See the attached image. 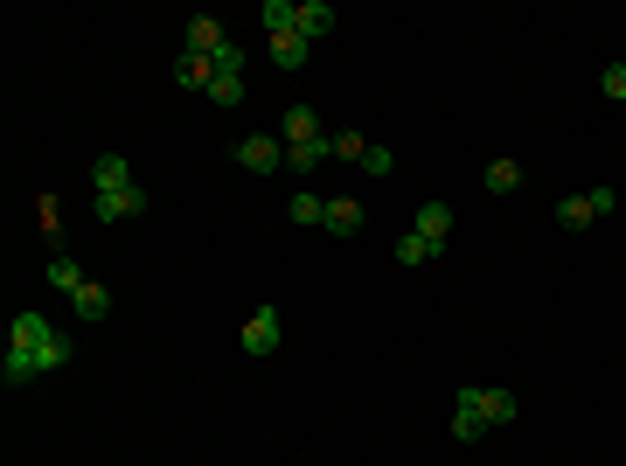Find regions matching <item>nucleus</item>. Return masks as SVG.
Instances as JSON below:
<instances>
[{
  "instance_id": "1",
  "label": "nucleus",
  "mask_w": 626,
  "mask_h": 466,
  "mask_svg": "<svg viewBox=\"0 0 626 466\" xmlns=\"http://www.w3.org/2000/svg\"><path fill=\"white\" fill-rule=\"evenodd\" d=\"M63 362H70V334L35 307L14 313V327H7V362H0L7 390H21V383H35V376H56Z\"/></svg>"
},
{
  "instance_id": "2",
  "label": "nucleus",
  "mask_w": 626,
  "mask_h": 466,
  "mask_svg": "<svg viewBox=\"0 0 626 466\" xmlns=\"http://www.w3.org/2000/svg\"><path fill=\"white\" fill-rule=\"evenodd\" d=\"M244 355H279V341H286V313L279 307H258L251 320H244Z\"/></svg>"
},
{
  "instance_id": "3",
  "label": "nucleus",
  "mask_w": 626,
  "mask_h": 466,
  "mask_svg": "<svg viewBox=\"0 0 626 466\" xmlns=\"http://www.w3.org/2000/svg\"><path fill=\"white\" fill-rule=\"evenodd\" d=\"M237 167H244V174H279V167H286V140H272V133L237 140Z\"/></svg>"
},
{
  "instance_id": "4",
  "label": "nucleus",
  "mask_w": 626,
  "mask_h": 466,
  "mask_svg": "<svg viewBox=\"0 0 626 466\" xmlns=\"http://www.w3.org/2000/svg\"><path fill=\"white\" fill-rule=\"evenodd\" d=\"M411 230H418L425 244H439V251H446V244H453V202H439V195H432V202H418V223H411Z\"/></svg>"
},
{
  "instance_id": "5",
  "label": "nucleus",
  "mask_w": 626,
  "mask_h": 466,
  "mask_svg": "<svg viewBox=\"0 0 626 466\" xmlns=\"http://www.w3.org/2000/svg\"><path fill=\"white\" fill-rule=\"evenodd\" d=\"M147 209V188H119V195H91V216L98 223H126V216H140Z\"/></svg>"
},
{
  "instance_id": "6",
  "label": "nucleus",
  "mask_w": 626,
  "mask_h": 466,
  "mask_svg": "<svg viewBox=\"0 0 626 466\" xmlns=\"http://www.w3.org/2000/svg\"><path fill=\"white\" fill-rule=\"evenodd\" d=\"M91 188H98V195H119V188H140V181H133L126 154H98L91 160Z\"/></svg>"
},
{
  "instance_id": "7",
  "label": "nucleus",
  "mask_w": 626,
  "mask_h": 466,
  "mask_svg": "<svg viewBox=\"0 0 626 466\" xmlns=\"http://www.w3.org/2000/svg\"><path fill=\"white\" fill-rule=\"evenodd\" d=\"M174 77H181V91H202V98H209V84H216V63H209L202 49H181V56H174Z\"/></svg>"
},
{
  "instance_id": "8",
  "label": "nucleus",
  "mask_w": 626,
  "mask_h": 466,
  "mask_svg": "<svg viewBox=\"0 0 626 466\" xmlns=\"http://www.w3.org/2000/svg\"><path fill=\"white\" fill-rule=\"evenodd\" d=\"M279 140H286V147L327 140V133H320V112H313V105H286V126H279Z\"/></svg>"
},
{
  "instance_id": "9",
  "label": "nucleus",
  "mask_w": 626,
  "mask_h": 466,
  "mask_svg": "<svg viewBox=\"0 0 626 466\" xmlns=\"http://www.w3.org/2000/svg\"><path fill=\"white\" fill-rule=\"evenodd\" d=\"M223 35H230V28H223V21H216V14H195V21H188V28H181V49H202V56H209V49H216V42H223Z\"/></svg>"
},
{
  "instance_id": "10",
  "label": "nucleus",
  "mask_w": 626,
  "mask_h": 466,
  "mask_svg": "<svg viewBox=\"0 0 626 466\" xmlns=\"http://www.w3.org/2000/svg\"><path fill=\"white\" fill-rule=\"evenodd\" d=\"M320 230H327V237H355V230H362V202H348V195L327 202V223H320Z\"/></svg>"
},
{
  "instance_id": "11",
  "label": "nucleus",
  "mask_w": 626,
  "mask_h": 466,
  "mask_svg": "<svg viewBox=\"0 0 626 466\" xmlns=\"http://www.w3.org/2000/svg\"><path fill=\"white\" fill-rule=\"evenodd\" d=\"M49 286H56V293H84L91 279H84V265H77L70 251H56V258H49Z\"/></svg>"
},
{
  "instance_id": "12",
  "label": "nucleus",
  "mask_w": 626,
  "mask_h": 466,
  "mask_svg": "<svg viewBox=\"0 0 626 466\" xmlns=\"http://www.w3.org/2000/svg\"><path fill=\"white\" fill-rule=\"evenodd\" d=\"M320 160H334V147L327 140H307V147H286V167H293V181H307Z\"/></svg>"
},
{
  "instance_id": "13",
  "label": "nucleus",
  "mask_w": 626,
  "mask_h": 466,
  "mask_svg": "<svg viewBox=\"0 0 626 466\" xmlns=\"http://www.w3.org/2000/svg\"><path fill=\"white\" fill-rule=\"evenodd\" d=\"M300 35H307V42L334 35V7H327V0H300Z\"/></svg>"
},
{
  "instance_id": "14",
  "label": "nucleus",
  "mask_w": 626,
  "mask_h": 466,
  "mask_svg": "<svg viewBox=\"0 0 626 466\" xmlns=\"http://www.w3.org/2000/svg\"><path fill=\"white\" fill-rule=\"evenodd\" d=\"M480 418H487V432L515 425V390H480Z\"/></svg>"
},
{
  "instance_id": "15",
  "label": "nucleus",
  "mask_w": 626,
  "mask_h": 466,
  "mask_svg": "<svg viewBox=\"0 0 626 466\" xmlns=\"http://www.w3.org/2000/svg\"><path fill=\"white\" fill-rule=\"evenodd\" d=\"M70 307H77V320H105V313H112V293H105V286L91 279L84 293H70Z\"/></svg>"
},
{
  "instance_id": "16",
  "label": "nucleus",
  "mask_w": 626,
  "mask_h": 466,
  "mask_svg": "<svg viewBox=\"0 0 626 466\" xmlns=\"http://www.w3.org/2000/svg\"><path fill=\"white\" fill-rule=\"evenodd\" d=\"M258 21H265L272 35H300V7H286V0H265V7H258Z\"/></svg>"
},
{
  "instance_id": "17",
  "label": "nucleus",
  "mask_w": 626,
  "mask_h": 466,
  "mask_svg": "<svg viewBox=\"0 0 626 466\" xmlns=\"http://www.w3.org/2000/svg\"><path fill=\"white\" fill-rule=\"evenodd\" d=\"M209 63H216V77H244V42H237V35H223V42L209 49Z\"/></svg>"
},
{
  "instance_id": "18",
  "label": "nucleus",
  "mask_w": 626,
  "mask_h": 466,
  "mask_svg": "<svg viewBox=\"0 0 626 466\" xmlns=\"http://www.w3.org/2000/svg\"><path fill=\"white\" fill-rule=\"evenodd\" d=\"M307 35H272V63H279V70H300V63H307Z\"/></svg>"
},
{
  "instance_id": "19",
  "label": "nucleus",
  "mask_w": 626,
  "mask_h": 466,
  "mask_svg": "<svg viewBox=\"0 0 626 466\" xmlns=\"http://www.w3.org/2000/svg\"><path fill=\"white\" fill-rule=\"evenodd\" d=\"M522 188V167L515 160H487V195H515Z\"/></svg>"
},
{
  "instance_id": "20",
  "label": "nucleus",
  "mask_w": 626,
  "mask_h": 466,
  "mask_svg": "<svg viewBox=\"0 0 626 466\" xmlns=\"http://www.w3.org/2000/svg\"><path fill=\"white\" fill-rule=\"evenodd\" d=\"M557 223H564V230H585V223H599V216H592V195H564V202H557Z\"/></svg>"
},
{
  "instance_id": "21",
  "label": "nucleus",
  "mask_w": 626,
  "mask_h": 466,
  "mask_svg": "<svg viewBox=\"0 0 626 466\" xmlns=\"http://www.w3.org/2000/svg\"><path fill=\"white\" fill-rule=\"evenodd\" d=\"M432 258H439V244H425L418 230H411V237H397V265H432Z\"/></svg>"
},
{
  "instance_id": "22",
  "label": "nucleus",
  "mask_w": 626,
  "mask_h": 466,
  "mask_svg": "<svg viewBox=\"0 0 626 466\" xmlns=\"http://www.w3.org/2000/svg\"><path fill=\"white\" fill-rule=\"evenodd\" d=\"M293 223H327V202L313 188H293Z\"/></svg>"
},
{
  "instance_id": "23",
  "label": "nucleus",
  "mask_w": 626,
  "mask_h": 466,
  "mask_svg": "<svg viewBox=\"0 0 626 466\" xmlns=\"http://www.w3.org/2000/svg\"><path fill=\"white\" fill-rule=\"evenodd\" d=\"M327 147H334V160H355V167H362V154H369L362 133H327Z\"/></svg>"
},
{
  "instance_id": "24",
  "label": "nucleus",
  "mask_w": 626,
  "mask_h": 466,
  "mask_svg": "<svg viewBox=\"0 0 626 466\" xmlns=\"http://www.w3.org/2000/svg\"><path fill=\"white\" fill-rule=\"evenodd\" d=\"M209 105H244V77H216L209 84Z\"/></svg>"
},
{
  "instance_id": "25",
  "label": "nucleus",
  "mask_w": 626,
  "mask_h": 466,
  "mask_svg": "<svg viewBox=\"0 0 626 466\" xmlns=\"http://www.w3.org/2000/svg\"><path fill=\"white\" fill-rule=\"evenodd\" d=\"M599 91H606V98H620V105H626V63H606V70H599Z\"/></svg>"
},
{
  "instance_id": "26",
  "label": "nucleus",
  "mask_w": 626,
  "mask_h": 466,
  "mask_svg": "<svg viewBox=\"0 0 626 466\" xmlns=\"http://www.w3.org/2000/svg\"><path fill=\"white\" fill-rule=\"evenodd\" d=\"M35 223H42V230H49V244H63V216H56V202H49V195H42V202H35Z\"/></svg>"
},
{
  "instance_id": "27",
  "label": "nucleus",
  "mask_w": 626,
  "mask_h": 466,
  "mask_svg": "<svg viewBox=\"0 0 626 466\" xmlns=\"http://www.w3.org/2000/svg\"><path fill=\"white\" fill-rule=\"evenodd\" d=\"M362 167H369V174H390V167H397V154H390V147H369V154H362Z\"/></svg>"
}]
</instances>
